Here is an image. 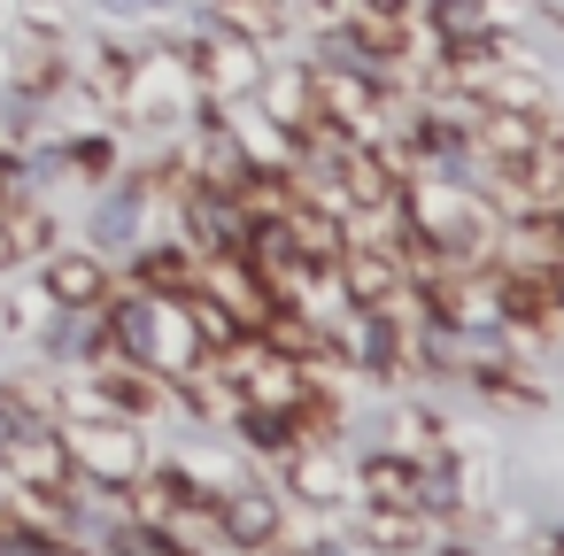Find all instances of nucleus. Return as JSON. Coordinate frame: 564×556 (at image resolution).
Instances as JSON below:
<instances>
[{"instance_id":"obj_1","label":"nucleus","mask_w":564,"mask_h":556,"mask_svg":"<svg viewBox=\"0 0 564 556\" xmlns=\"http://www.w3.org/2000/svg\"><path fill=\"white\" fill-rule=\"evenodd\" d=\"M217 525H225L240 548H263V541L279 533V502H271L263 487H232V494H217Z\"/></svg>"},{"instance_id":"obj_2","label":"nucleus","mask_w":564,"mask_h":556,"mask_svg":"<svg viewBox=\"0 0 564 556\" xmlns=\"http://www.w3.org/2000/svg\"><path fill=\"white\" fill-rule=\"evenodd\" d=\"M117 556H186L171 533H155V525H124L117 533Z\"/></svg>"},{"instance_id":"obj_3","label":"nucleus","mask_w":564,"mask_h":556,"mask_svg":"<svg viewBox=\"0 0 564 556\" xmlns=\"http://www.w3.org/2000/svg\"><path fill=\"white\" fill-rule=\"evenodd\" d=\"M55 286H63V294H94V271H86V263H63Z\"/></svg>"}]
</instances>
